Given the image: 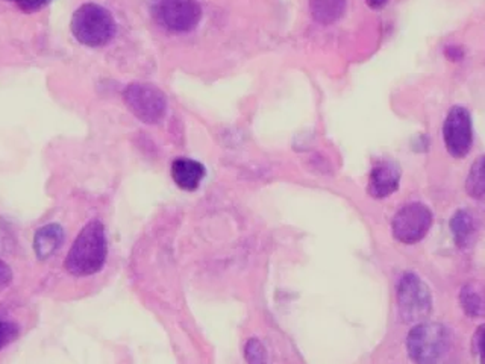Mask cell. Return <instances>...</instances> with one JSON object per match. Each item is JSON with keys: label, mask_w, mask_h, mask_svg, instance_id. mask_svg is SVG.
<instances>
[{"label": "cell", "mask_w": 485, "mask_h": 364, "mask_svg": "<svg viewBox=\"0 0 485 364\" xmlns=\"http://www.w3.org/2000/svg\"><path fill=\"white\" fill-rule=\"evenodd\" d=\"M108 256V242L102 222L93 221L87 224L73 243L64 267L68 274L84 278L99 274L104 269Z\"/></svg>", "instance_id": "1"}, {"label": "cell", "mask_w": 485, "mask_h": 364, "mask_svg": "<svg viewBox=\"0 0 485 364\" xmlns=\"http://www.w3.org/2000/svg\"><path fill=\"white\" fill-rule=\"evenodd\" d=\"M445 57L450 63H461L466 57V50L463 46L449 45L445 47Z\"/></svg>", "instance_id": "20"}, {"label": "cell", "mask_w": 485, "mask_h": 364, "mask_svg": "<svg viewBox=\"0 0 485 364\" xmlns=\"http://www.w3.org/2000/svg\"><path fill=\"white\" fill-rule=\"evenodd\" d=\"M449 348V329L434 322L416 325L407 338V349L416 364H439Z\"/></svg>", "instance_id": "3"}, {"label": "cell", "mask_w": 485, "mask_h": 364, "mask_svg": "<svg viewBox=\"0 0 485 364\" xmlns=\"http://www.w3.org/2000/svg\"><path fill=\"white\" fill-rule=\"evenodd\" d=\"M450 233L454 237L455 244L459 247H468L469 243L475 234V217L466 210H459L450 217L449 222Z\"/></svg>", "instance_id": "14"}, {"label": "cell", "mask_w": 485, "mask_h": 364, "mask_svg": "<svg viewBox=\"0 0 485 364\" xmlns=\"http://www.w3.org/2000/svg\"><path fill=\"white\" fill-rule=\"evenodd\" d=\"M397 311L404 324H416L431 315L432 293L418 275L405 274L397 284Z\"/></svg>", "instance_id": "4"}, {"label": "cell", "mask_w": 485, "mask_h": 364, "mask_svg": "<svg viewBox=\"0 0 485 364\" xmlns=\"http://www.w3.org/2000/svg\"><path fill=\"white\" fill-rule=\"evenodd\" d=\"M13 270L4 260H0V292L8 288L13 283Z\"/></svg>", "instance_id": "21"}, {"label": "cell", "mask_w": 485, "mask_h": 364, "mask_svg": "<svg viewBox=\"0 0 485 364\" xmlns=\"http://www.w3.org/2000/svg\"><path fill=\"white\" fill-rule=\"evenodd\" d=\"M123 100L130 113L148 125L158 123L166 116V96L150 84H129L123 91Z\"/></svg>", "instance_id": "6"}, {"label": "cell", "mask_w": 485, "mask_h": 364, "mask_svg": "<svg viewBox=\"0 0 485 364\" xmlns=\"http://www.w3.org/2000/svg\"><path fill=\"white\" fill-rule=\"evenodd\" d=\"M400 184V169L388 160L375 162L368 176L367 192L372 198L386 199L397 192Z\"/></svg>", "instance_id": "9"}, {"label": "cell", "mask_w": 485, "mask_h": 364, "mask_svg": "<svg viewBox=\"0 0 485 364\" xmlns=\"http://www.w3.org/2000/svg\"><path fill=\"white\" fill-rule=\"evenodd\" d=\"M73 36L87 47H102L113 40L118 31L108 9L98 4H84L73 13Z\"/></svg>", "instance_id": "2"}, {"label": "cell", "mask_w": 485, "mask_h": 364, "mask_svg": "<svg viewBox=\"0 0 485 364\" xmlns=\"http://www.w3.org/2000/svg\"><path fill=\"white\" fill-rule=\"evenodd\" d=\"M6 2H14L25 13H36L38 9L47 6L52 0H6Z\"/></svg>", "instance_id": "18"}, {"label": "cell", "mask_w": 485, "mask_h": 364, "mask_svg": "<svg viewBox=\"0 0 485 364\" xmlns=\"http://www.w3.org/2000/svg\"><path fill=\"white\" fill-rule=\"evenodd\" d=\"M205 173L207 171L203 164L190 158H176L175 161L171 162V178L176 185L185 192L198 190Z\"/></svg>", "instance_id": "10"}, {"label": "cell", "mask_w": 485, "mask_h": 364, "mask_svg": "<svg viewBox=\"0 0 485 364\" xmlns=\"http://www.w3.org/2000/svg\"><path fill=\"white\" fill-rule=\"evenodd\" d=\"M459 306L468 317H485V284L480 281L466 284L459 293Z\"/></svg>", "instance_id": "12"}, {"label": "cell", "mask_w": 485, "mask_h": 364, "mask_svg": "<svg viewBox=\"0 0 485 364\" xmlns=\"http://www.w3.org/2000/svg\"><path fill=\"white\" fill-rule=\"evenodd\" d=\"M347 0H310L311 16L320 25H333L346 13Z\"/></svg>", "instance_id": "13"}, {"label": "cell", "mask_w": 485, "mask_h": 364, "mask_svg": "<svg viewBox=\"0 0 485 364\" xmlns=\"http://www.w3.org/2000/svg\"><path fill=\"white\" fill-rule=\"evenodd\" d=\"M466 193L469 198L482 199L485 198V155L478 157L473 161L468 178H466Z\"/></svg>", "instance_id": "15"}, {"label": "cell", "mask_w": 485, "mask_h": 364, "mask_svg": "<svg viewBox=\"0 0 485 364\" xmlns=\"http://www.w3.org/2000/svg\"><path fill=\"white\" fill-rule=\"evenodd\" d=\"M473 345H475L478 357H480V364H485V325H481V327L475 331V336H473Z\"/></svg>", "instance_id": "19"}, {"label": "cell", "mask_w": 485, "mask_h": 364, "mask_svg": "<svg viewBox=\"0 0 485 364\" xmlns=\"http://www.w3.org/2000/svg\"><path fill=\"white\" fill-rule=\"evenodd\" d=\"M242 354H244L246 364H267V351H265L264 345L256 338L247 340Z\"/></svg>", "instance_id": "16"}, {"label": "cell", "mask_w": 485, "mask_h": 364, "mask_svg": "<svg viewBox=\"0 0 485 364\" xmlns=\"http://www.w3.org/2000/svg\"><path fill=\"white\" fill-rule=\"evenodd\" d=\"M64 230L58 224H47L36 230L34 235V251L38 260H47L63 246Z\"/></svg>", "instance_id": "11"}, {"label": "cell", "mask_w": 485, "mask_h": 364, "mask_svg": "<svg viewBox=\"0 0 485 364\" xmlns=\"http://www.w3.org/2000/svg\"><path fill=\"white\" fill-rule=\"evenodd\" d=\"M368 8L372 9H381L388 4V0H366Z\"/></svg>", "instance_id": "22"}, {"label": "cell", "mask_w": 485, "mask_h": 364, "mask_svg": "<svg viewBox=\"0 0 485 364\" xmlns=\"http://www.w3.org/2000/svg\"><path fill=\"white\" fill-rule=\"evenodd\" d=\"M153 20L171 32H190L202 18V8L196 0H150Z\"/></svg>", "instance_id": "5"}, {"label": "cell", "mask_w": 485, "mask_h": 364, "mask_svg": "<svg viewBox=\"0 0 485 364\" xmlns=\"http://www.w3.org/2000/svg\"><path fill=\"white\" fill-rule=\"evenodd\" d=\"M434 216L425 203H407L391 221V233L397 242L416 244L422 242L431 230Z\"/></svg>", "instance_id": "7"}, {"label": "cell", "mask_w": 485, "mask_h": 364, "mask_svg": "<svg viewBox=\"0 0 485 364\" xmlns=\"http://www.w3.org/2000/svg\"><path fill=\"white\" fill-rule=\"evenodd\" d=\"M443 141L450 157L463 160L473 146V120L466 107L455 105L443 121Z\"/></svg>", "instance_id": "8"}, {"label": "cell", "mask_w": 485, "mask_h": 364, "mask_svg": "<svg viewBox=\"0 0 485 364\" xmlns=\"http://www.w3.org/2000/svg\"><path fill=\"white\" fill-rule=\"evenodd\" d=\"M18 336H20V327L11 322V320L4 319L0 316V351L9 347L11 343L15 342Z\"/></svg>", "instance_id": "17"}]
</instances>
